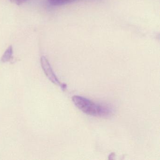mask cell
<instances>
[{"mask_svg":"<svg viewBox=\"0 0 160 160\" xmlns=\"http://www.w3.org/2000/svg\"><path fill=\"white\" fill-rule=\"evenodd\" d=\"M72 101L77 107L84 113L91 116L108 117L112 112L109 108L97 104L81 96H74Z\"/></svg>","mask_w":160,"mask_h":160,"instance_id":"6da1fadb","label":"cell"},{"mask_svg":"<svg viewBox=\"0 0 160 160\" xmlns=\"http://www.w3.org/2000/svg\"><path fill=\"white\" fill-rule=\"evenodd\" d=\"M41 61L43 70L47 76L52 82L57 84V85L61 86L60 83L58 80L56 76L55 75V73L53 72L52 68H51V66H50V64H49V62H48V60L46 58L43 56L41 58Z\"/></svg>","mask_w":160,"mask_h":160,"instance_id":"7a4b0ae2","label":"cell"},{"mask_svg":"<svg viewBox=\"0 0 160 160\" xmlns=\"http://www.w3.org/2000/svg\"><path fill=\"white\" fill-rule=\"evenodd\" d=\"M13 48L12 46H10L5 51V53L3 54L2 58V62H8L12 60V58Z\"/></svg>","mask_w":160,"mask_h":160,"instance_id":"3957f363","label":"cell"},{"mask_svg":"<svg viewBox=\"0 0 160 160\" xmlns=\"http://www.w3.org/2000/svg\"><path fill=\"white\" fill-rule=\"evenodd\" d=\"M78 0H48V2L53 6H61L72 3Z\"/></svg>","mask_w":160,"mask_h":160,"instance_id":"277c9868","label":"cell"},{"mask_svg":"<svg viewBox=\"0 0 160 160\" xmlns=\"http://www.w3.org/2000/svg\"><path fill=\"white\" fill-rule=\"evenodd\" d=\"M10 1L17 5H19L27 2L28 0H10Z\"/></svg>","mask_w":160,"mask_h":160,"instance_id":"5b68a950","label":"cell"}]
</instances>
